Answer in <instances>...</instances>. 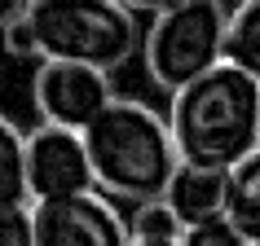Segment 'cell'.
Returning a JSON list of instances; mask_svg holds the SVG:
<instances>
[{"label":"cell","mask_w":260,"mask_h":246,"mask_svg":"<svg viewBox=\"0 0 260 246\" xmlns=\"http://www.w3.org/2000/svg\"><path fill=\"white\" fill-rule=\"evenodd\" d=\"M181 246H251V242L220 216V220H207V224L185 229V233H181Z\"/></svg>","instance_id":"4fadbf2b"},{"label":"cell","mask_w":260,"mask_h":246,"mask_svg":"<svg viewBox=\"0 0 260 246\" xmlns=\"http://www.w3.org/2000/svg\"><path fill=\"white\" fill-rule=\"evenodd\" d=\"M225 220L243 233L251 246H260V150L247 154L230 172V193H225Z\"/></svg>","instance_id":"9c48e42d"},{"label":"cell","mask_w":260,"mask_h":246,"mask_svg":"<svg viewBox=\"0 0 260 246\" xmlns=\"http://www.w3.org/2000/svg\"><path fill=\"white\" fill-rule=\"evenodd\" d=\"M27 132L14 119L0 114V211L5 207H27Z\"/></svg>","instance_id":"30bf717a"},{"label":"cell","mask_w":260,"mask_h":246,"mask_svg":"<svg viewBox=\"0 0 260 246\" xmlns=\"http://www.w3.org/2000/svg\"><path fill=\"white\" fill-rule=\"evenodd\" d=\"M22 9H27V0H0V31L9 27V22H18Z\"/></svg>","instance_id":"e0dca14e"},{"label":"cell","mask_w":260,"mask_h":246,"mask_svg":"<svg viewBox=\"0 0 260 246\" xmlns=\"http://www.w3.org/2000/svg\"><path fill=\"white\" fill-rule=\"evenodd\" d=\"M84 150L93 163V180L102 198L119 202H154L168 193V180L177 176V145L168 114L137 97H115L88 128H84Z\"/></svg>","instance_id":"7a4b0ae2"},{"label":"cell","mask_w":260,"mask_h":246,"mask_svg":"<svg viewBox=\"0 0 260 246\" xmlns=\"http://www.w3.org/2000/svg\"><path fill=\"white\" fill-rule=\"evenodd\" d=\"M119 5L137 18H154V14H164V9H172L177 0H119Z\"/></svg>","instance_id":"2e32d148"},{"label":"cell","mask_w":260,"mask_h":246,"mask_svg":"<svg viewBox=\"0 0 260 246\" xmlns=\"http://www.w3.org/2000/svg\"><path fill=\"white\" fill-rule=\"evenodd\" d=\"M225 62L260 84V0H238V5L230 9Z\"/></svg>","instance_id":"8fae6325"},{"label":"cell","mask_w":260,"mask_h":246,"mask_svg":"<svg viewBox=\"0 0 260 246\" xmlns=\"http://www.w3.org/2000/svg\"><path fill=\"white\" fill-rule=\"evenodd\" d=\"M0 246H36V216L27 207H5L0 211Z\"/></svg>","instance_id":"5bb4252c"},{"label":"cell","mask_w":260,"mask_h":246,"mask_svg":"<svg viewBox=\"0 0 260 246\" xmlns=\"http://www.w3.org/2000/svg\"><path fill=\"white\" fill-rule=\"evenodd\" d=\"M225 193H230V172L181 163L177 176L168 180L164 202L177 211V220L185 224V229H194V224H207V220L225 216Z\"/></svg>","instance_id":"ba28073f"},{"label":"cell","mask_w":260,"mask_h":246,"mask_svg":"<svg viewBox=\"0 0 260 246\" xmlns=\"http://www.w3.org/2000/svg\"><path fill=\"white\" fill-rule=\"evenodd\" d=\"M27 189H31V202L97 193L93 163H88V150H84V132L49 128V123L27 132Z\"/></svg>","instance_id":"52a82bcc"},{"label":"cell","mask_w":260,"mask_h":246,"mask_svg":"<svg viewBox=\"0 0 260 246\" xmlns=\"http://www.w3.org/2000/svg\"><path fill=\"white\" fill-rule=\"evenodd\" d=\"M133 246H181V242H133Z\"/></svg>","instance_id":"ac0fdd59"},{"label":"cell","mask_w":260,"mask_h":246,"mask_svg":"<svg viewBox=\"0 0 260 246\" xmlns=\"http://www.w3.org/2000/svg\"><path fill=\"white\" fill-rule=\"evenodd\" d=\"M22 18L44 62H75L110 75L141 53V18L119 0H27Z\"/></svg>","instance_id":"3957f363"},{"label":"cell","mask_w":260,"mask_h":246,"mask_svg":"<svg viewBox=\"0 0 260 246\" xmlns=\"http://www.w3.org/2000/svg\"><path fill=\"white\" fill-rule=\"evenodd\" d=\"M31 216L36 246H133L128 216H119V207L102 193L31 202Z\"/></svg>","instance_id":"8992f818"},{"label":"cell","mask_w":260,"mask_h":246,"mask_svg":"<svg viewBox=\"0 0 260 246\" xmlns=\"http://www.w3.org/2000/svg\"><path fill=\"white\" fill-rule=\"evenodd\" d=\"M128 229H133V242H181L185 224L177 220V211H172L164 198H154V202L133 207Z\"/></svg>","instance_id":"7c38bea8"},{"label":"cell","mask_w":260,"mask_h":246,"mask_svg":"<svg viewBox=\"0 0 260 246\" xmlns=\"http://www.w3.org/2000/svg\"><path fill=\"white\" fill-rule=\"evenodd\" d=\"M0 44H5L9 57H40L36 53V35H31L27 18H18V22H9V27L0 31Z\"/></svg>","instance_id":"9a60e30c"},{"label":"cell","mask_w":260,"mask_h":246,"mask_svg":"<svg viewBox=\"0 0 260 246\" xmlns=\"http://www.w3.org/2000/svg\"><path fill=\"white\" fill-rule=\"evenodd\" d=\"M106 70L75 66V62H40L31 75V106L40 114V123L49 128H71L84 132L102 110L115 101Z\"/></svg>","instance_id":"5b68a950"},{"label":"cell","mask_w":260,"mask_h":246,"mask_svg":"<svg viewBox=\"0 0 260 246\" xmlns=\"http://www.w3.org/2000/svg\"><path fill=\"white\" fill-rule=\"evenodd\" d=\"M168 128L181 163L234 172L247 154L260 150V84L220 62L203 79L172 93Z\"/></svg>","instance_id":"6da1fadb"},{"label":"cell","mask_w":260,"mask_h":246,"mask_svg":"<svg viewBox=\"0 0 260 246\" xmlns=\"http://www.w3.org/2000/svg\"><path fill=\"white\" fill-rule=\"evenodd\" d=\"M225 0H177L141 27V66L159 93H181L225 62Z\"/></svg>","instance_id":"277c9868"}]
</instances>
